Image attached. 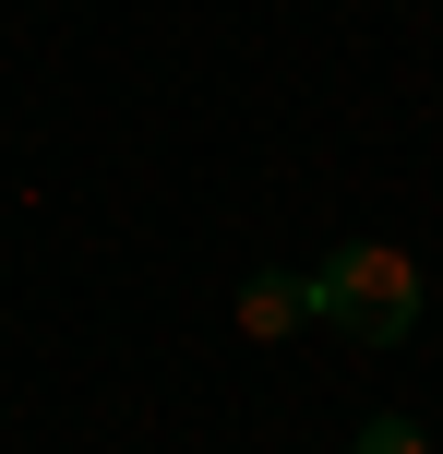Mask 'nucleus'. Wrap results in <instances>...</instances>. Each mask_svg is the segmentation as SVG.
I'll use <instances>...</instances> for the list:
<instances>
[{"instance_id":"3","label":"nucleus","mask_w":443,"mask_h":454,"mask_svg":"<svg viewBox=\"0 0 443 454\" xmlns=\"http://www.w3.org/2000/svg\"><path fill=\"white\" fill-rule=\"evenodd\" d=\"M348 454H431V442H420V419H372V431H360Z\"/></svg>"},{"instance_id":"1","label":"nucleus","mask_w":443,"mask_h":454,"mask_svg":"<svg viewBox=\"0 0 443 454\" xmlns=\"http://www.w3.org/2000/svg\"><path fill=\"white\" fill-rule=\"evenodd\" d=\"M312 323H336L348 347H407L420 335V263L396 239H348L312 263Z\"/></svg>"},{"instance_id":"2","label":"nucleus","mask_w":443,"mask_h":454,"mask_svg":"<svg viewBox=\"0 0 443 454\" xmlns=\"http://www.w3.org/2000/svg\"><path fill=\"white\" fill-rule=\"evenodd\" d=\"M288 323H312V275H240V335L276 347Z\"/></svg>"}]
</instances>
